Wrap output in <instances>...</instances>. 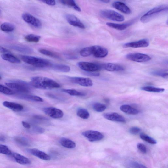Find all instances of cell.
<instances>
[{
	"instance_id": "cell-1",
	"label": "cell",
	"mask_w": 168,
	"mask_h": 168,
	"mask_svg": "<svg viewBox=\"0 0 168 168\" xmlns=\"http://www.w3.org/2000/svg\"><path fill=\"white\" fill-rule=\"evenodd\" d=\"M31 83L35 88L44 90H51L61 87L60 84L54 80L42 77L32 78Z\"/></svg>"
},
{
	"instance_id": "cell-2",
	"label": "cell",
	"mask_w": 168,
	"mask_h": 168,
	"mask_svg": "<svg viewBox=\"0 0 168 168\" xmlns=\"http://www.w3.org/2000/svg\"><path fill=\"white\" fill-rule=\"evenodd\" d=\"M21 58L24 62L37 68L51 67L53 65L49 61L41 58L24 55L21 56Z\"/></svg>"
},
{
	"instance_id": "cell-3",
	"label": "cell",
	"mask_w": 168,
	"mask_h": 168,
	"mask_svg": "<svg viewBox=\"0 0 168 168\" xmlns=\"http://www.w3.org/2000/svg\"><path fill=\"white\" fill-rule=\"evenodd\" d=\"M168 9L167 5H163L156 7L143 15L140 20L143 23H146L160 14L167 12Z\"/></svg>"
},
{
	"instance_id": "cell-4",
	"label": "cell",
	"mask_w": 168,
	"mask_h": 168,
	"mask_svg": "<svg viewBox=\"0 0 168 168\" xmlns=\"http://www.w3.org/2000/svg\"><path fill=\"white\" fill-rule=\"evenodd\" d=\"M100 14L102 17L113 21L122 22L125 20L123 15L111 10H102L100 12Z\"/></svg>"
},
{
	"instance_id": "cell-5",
	"label": "cell",
	"mask_w": 168,
	"mask_h": 168,
	"mask_svg": "<svg viewBox=\"0 0 168 168\" xmlns=\"http://www.w3.org/2000/svg\"><path fill=\"white\" fill-rule=\"evenodd\" d=\"M81 70L88 72H95L102 69L101 64L96 63L81 62L77 63Z\"/></svg>"
},
{
	"instance_id": "cell-6",
	"label": "cell",
	"mask_w": 168,
	"mask_h": 168,
	"mask_svg": "<svg viewBox=\"0 0 168 168\" xmlns=\"http://www.w3.org/2000/svg\"><path fill=\"white\" fill-rule=\"evenodd\" d=\"M88 48L90 56L93 55L97 58H104L108 54V50L100 46L94 45L88 47Z\"/></svg>"
},
{
	"instance_id": "cell-7",
	"label": "cell",
	"mask_w": 168,
	"mask_h": 168,
	"mask_svg": "<svg viewBox=\"0 0 168 168\" xmlns=\"http://www.w3.org/2000/svg\"><path fill=\"white\" fill-rule=\"evenodd\" d=\"M7 87L18 92L26 93L30 92V88L26 83L24 82H11L6 83Z\"/></svg>"
},
{
	"instance_id": "cell-8",
	"label": "cell",
	"mask_w": 168,
	"mask_h": 168,
	"mask_svg": "<svg viewBox=\"0 0 168 168\" xmlns=\"http://www.w3.org/2000/svg\"><path fill=\"white\" fill-rule=\"evenodd\" d=\"M128 59L138 63H145L148 62L151 58L148 55L141 53H130L126 56Z\"/></svg>"
},
{
	"instance_id": "cell-9",
	"label": "cell",
	"mask_w": 168,
	"mask_h": 168,
	"mask_svg": "<svg viewBox=\"0 0 168 168\" xmlns=\"http://www.w3.org/2000/svg\"><path fill=\"white\" fill-rule=\"evenodd\" d=\"M82 135L91 142L100 141L104 138V135L100 132L89 130L82 132Z\"/></svg>"
},
{
	"instance_id": "cell-10",
	"label": "cell",
	"mask_w": 168,
	"mask_h": 168,
	"mask_svg": "<svg viewBox=\"0 0 168 168\" xmlns=\"http://www.w3.org/2000/svg\"><path fill=\"white\" fill-rule=\"evenodd\" d=\"M22 17L27 24L35 28H39L42 27V23L40 20L29 13H25L23 14Z\"/></svg>"
},
{
	"instance_id": "cell-11",
	"label": "cell",
	"mask_w": 168,
	"mask_h": 168,
	"mask_svg": "<svg viewBox=\"0 0 168 168\" xmlns=\"http://www.w3.org/2000/svg\"><path fill=\"white\" fill-rule=\"evenodd\" d=\"M45 114L54 119L62 118L64 116L63 112L59 109L53 107L45 108L43 109Z\"/></svg>"
},
{
	"instance_id": "cell-12",
	"label": "cell",
	"mask_w": 168,
	"mask_h": 168,
	"mask_svg": "<svg viewBox=\"0 0 168 168\" xmlns=\"http://www.w3.org/2000/svg\"><path fill=\"white\" fill-rule=\"evenodd\" d=\"M72 83L85 87H90L93 85V83L91 79L88 78L74 77L69 78Z\"/></svg>"
},
{
	"instance_id": "cell-13",
	"label": "cell",
	"mask_w": 168,
	"mask_h": 168,
	"mask_svg": "<svg viewBox=\"0 0 168 168\" xmlns=\"http://www.w3.org/2000/svg\"><path fill=\"white\" fill-rule=\"evenodd\" d=\"M149 45V41L147 39H143L138 41L128 42L124 44L126 48H138L147 47Z\"/></svg>"
},
{
	"instance_id": "cell-14",
	"label": "cell",
	"mask_w": 168,
	"mask_h": 168,
	"mask_svg": "<svg viewBox=\"0 0 168 168\" xmlns=\"http://www.w3.org/2000/svg\"><path fill=\"white\" fill-rule=\"evenodd\" d=\"M65 17L68 23L71 25L82 29L85 28V26L83 23L74 15L72 14H67Z\"/></svg>"
},
{
	"instance_id": "cell-15",
	"label": "cell",
	"mask_w": 168,
	"mask_h": 168,
	"mask_svg": "<svg viewBox=\"0 0 168 168\" xmlns=\"http://www.w3.org/2000/svg\"><path fill=\"white\" fill-rule=\"evenodd\" d=\"M104 117L107 120L113 121L124 123L126 122L125 118L115 112L107 113L103 114Z\"/></svg>"
},
{
	"instance_id": "cell-16",
	"label": "cell",
	"mask_w": 168,
	"mask_h": 168,
	"mask_svg": "<svg viewBox=\"0 0 168 168\" xmlns=\"http://www.w3.org/2000/svg\"><path fill=\"white\" fill-rule=\"evenodd\" d=\"M102 69L109 72H119L124 71V68L120 65L112 63L101 64Z\"/></svg>"
},
{
	"instance_id": "cell-17",
	"label": "cell",
	"mask_w": 168,
	"mask_h": 168,
	"mask_svg": "<svg viewBox=\"0 0 168 168\" xmlns=\"http://www.w3.org/2000/svg\"><path fill=\"white\" fill-rule=\"evenodd\" d=\"M28 151L31 154L45 161H49L51 158L50 156L45 152L36 149H31L28 150Z\"/></svg>"
},
{
	"instance_id": "cell-18",
	"label": "cell",
	"mask_w": 168,
	"mask_h": 168,
	"mask_svg": "<svg viewBox=\"0 0 168 168\" xmlns=\"http://www.w3.org/2000/svg\"><path fill=\"white\" fill-rule=\"evenodd\" d=\"M112 6L114 8L125 14H129L131 12L129 8L123 2L118 1L114 2L112 4Z\"/></svg>"
},
{
	"instance_id": "cell-19",
	"label": "cell",
	"mask_w": 168,
	"mask_h": 168,
	"mask_svg": "<svg viewBox=\"0 0 168 168\" xmlns=\"http://www.w3.org/2000/svg\"><path fill=\"white\" fill-rule=\"evenodd\" d=\"M5 107L15 112H20L24 109V106L22 105L14 102L5 101L3 103Z\"/></svg>"
},
{
	"instance_id": "cell-20",
	"label": "cell",
	"mask_w": 168,
	"mask_h": 168,
	"mask_svg": "<svg viewBox=\"0 0 168 168\" xmlns=\"http://www.w3.org/2000/svg\"><path fill=\"white\" fill-rule=\"evenodd\" d=\"M16 162L21 165H26L30 164L31 161L27 157L17 153H13L12 155Z\"/></svg>"
},
{
	"instance_id": "cell-21",
	"label": "cell",
	"mask_w": 168,
	"mask_h": 168,
	"mask_svg": "<svg viewBox=\"0 0 168 168\" xmlns=\"http://www.w3.org/2000/svg\"><path fill=\"white\" fill-rule=\"evenodd\" d=\"M10 47L15 50L26 54H30L33 52L32 48L25 45H11Z\"/></svg>"
},
{
	"instance_id": "cell-22",
	"label": "cell",
	"mask_w": 168,
	"mask_h": 168,
	"mask_svg": "<svg viewBox=\"0 0 168 168\" xmlns=\"http://www.w3.org/2000/svg\"><path fill=\"white\" fill-rule=\"evenodd\" d=\"M120 109L123 112L129 115H135L139 114V111L138 110L128 105H124L120 107Z\"/></svg>"
},
{
	"instance_id": "cell-23",
	"label": "cell",
	"mask_w": 168,
	"mask_h": 168,
	"mask_svg": "<svg viewBox=\"0 0 168 168\" xmlns=\"http://www.w3.org/2000/svg\"><path fill=\"white\" fill-rule=\"evenodd\" d=\"M106 25L109 27L119 30H123L130 26L132 23H127L118 24L114 23L112 22L106 23Z\"/></svg>"
},
{
	"instance_id": "cell-24",
	"label": "cell",
	"mask_w": 168,
	"mask_h": 168,
	"mask_svg": "<svg viewBox=\"0 0 168 168\" xmlns=\"http://www.w3.org/2000/svg\"><path fill=\"white\" fill-rule=\"evenodd\" d=\"M59 142L62 146L69 149L74 148L76 146V143L66 138H61Z\"/></svg>"
},
{
	"instance_id": "cell-25",
	"label": "cell",
	"mask_w": 168,
	"mask_h": 168,
	"mask_svg": "<svg viewBox=\"0 0 168 168\" xmlns=\"http://www.w3.org/2000/svg\"><path fill=\"white\" fill-rule=\"evenodd\" d=\"M2 58L3 59L12 63L18 64L20 63V60L19 59L10 53L3 54Z\"/></svg>"
},
{
	"instance_id": "cell-26",
	"label": "cell",
	"mask_w": 168,
	"mask_h": 168,
	"mask_svg": "<svg viewBox=\"0 0 168 168\" xmlns=\"http://www.w3.org/2000/svg\"><path fill=\"white\" fill-rule=\"evenodd\" d=\"M63 4L72 8L74 10L78 12H81L80 8L75 3L73 0H63L60 1Z\"/></svg>"
},
{
	"instance_id": "cell-27",
	"label": "cell",
	"mask_w": 168,
	"mask_h": 168,
	"mask_svg": "<svg viewBox=\"0 0 168 168\" xmlns=\"http://www.w3.org/2000/svg\"><path fill=\"white\" fill-rule=\"evenodd\" d=\"M51 67L53 70L60 72L67 73L70 71V67L64 65L55 64L53 65V64Z\"/></svg>"
},
{
	"instance_id": "cell-28",
	"label": "cell",
	"mask_w": 168,
	"mask_h": 168,
	"mask_svg": "<svg viewBox=\"0 0 168 168\" xmlns=\"http://www.w3.org/2000/svg\"><path fill=\"white\" fill-rule=\"evenodd\" d=\"M20 98L24 100L28 101L40 102H43L44 101L42 98L36 96L25 95L21 96Z\"/></svg>"
},
{
	"instance_id": "cell-29",
	"label": "cell",
	"mask_w": 168,
	"mask_h": 168,
	"mask_svg": "<svg viewBox=\"0 0 168 168\" xmlns=\"http://www.w3.org/2000/svg\"><path fill=\"white\" fill-rule=\"evenodd\" d=\"M0 27L2 31L7 33L12 32L15 28L14 25L9 22L3 23Z\"/></svg>"
},
{
	"instance_id": "cell-30",
	"label": "cell",
	"mask_w": 168,
	"mask_h": 168,
	"mask_svg": "<svg viewBox=\"0 0 168 168\" xmlns=\"http://www.w3.org/2000/svg\"><path fill=\"white\" fill-rule=\"evenodd\" d=\"M141 90L149 92L161 93L165 91V89L162 88H159L151 86H146L141 88Z\"/></svg>"
},
{
	"instance_id": "cell-31",
	"label": "cell",
	"mask_w": 168,
	"mask_h": 168,
	"mask_svg": "<svg viewBox=\"0 0 168 168\" xmlns=\"http://www.w3.org/2000/svg\"><path fill=\"white\" fill-rule=\"evenodd\" d=\"M41 38V37L39 35L30 34L26 35L25 39L28 42L37 43L39 42Z\"/></svg>"
},
{
	"instance_id": "cell-32",
	"label": "cell",
	"mask_w": 168,
	"mask_h": 168,
	"mask_svg": "<svg viewBox=\"0 0 168 168\" xmlns=\"http://www.w3.org/2000/svg\"><path fill=\"white\" fill-rule=\"evenodd\" d=\"M77 115L79 117L84 119H88L90 117L89 112L85 109H79L77 112Z\"/></svg>"
},
{
	"instance_id": "cell-33",
	"label": "cell",
	"mask_w": 168,
	"mask_h": 168,
	"mask_svg": "<svg viewBox=\"0 0 168 168\" xmlns=\"http://www.w3.org/2000/svg\"><path fill=\"white\" fill-rule=\"evenodd\" d=\"M62 91L66 93L71 96H83L86 95L85 93L74 89H64L62 90Z\"/></svg>"
},
{
	"instance_id": "cell-34",
	"label": "cell",
	"mask_w": 168,
	"mask_h": 168,
	"mask_svg": "<svg viewBox=\"0 0 168 168\" xmlns=\"http://www.w3.org/2000/svg\"><path fill=\"white\" fill-rule=\"evenodd\" d=\"M39 52L42 54L50 57L59 59V56L56 53L46 49H41L39 50Z\"/></svg>"
},
{
	"instance_id": "cell-35",
	"label": "cell",
	"mask_w": 168,
	"mask_h": 168,
	"mask_svg": "<svg viewBox=\"0 0 168 168\" xmlns=\"http://www.w3.org/2000/svg\"><path fill=\"white\" fill-rule=\"evenodd\" d=\"M93 107L94 110L98 112H102L106 109V106L105 105L99 103H94Z\"/></svg>"
},
{
	"instance_id": "cell-36",
	"label": "cell",
	"mask_w": 168,
	"mask_h": 168,
	"mask_svg": "<svg viewBox=\"0 0 168 168\" xmlns=\"http://www.w3.org/2000/svg\"><path fill=\"white\" fill-rule=\"evenodd\" d=\"M140 137L142 140L150 144H155L157 143V142L155 140L151 138V137L147 135L142 134L140 135Z\"/></svg>"
},
{
	"instance_id": "cell-37",
	"label": "cell",
	"mask_w": 168,
	"mask_h": 168,
	"mask_svg": "<svg viewBox=\"0 0 168 168\" xmlns=\"http://www.w3.org/2000/svg\"><path fill=\"white\" fill-rule=\"evenodd\" d=\"M0 92L9 95H13L14 93L10 88L1 85H0Z\"/></svg>"
},
{
	"instance_id": "cell-38",
	"label": "cell",
	"mask_w": 168,
	"mask_h": 168,
	"mask_svg": "<svg viewBox=\"0 0 168 168\" xmlns=\"http://www.w3.org/2000/svg\"><path fill=\"white\" fill-rule=\"evenodd\" d=\"M0 154L7 155H11L12 153L7 146L5 145L0 144Z\"/></svg>"
},
{
	"instance_id": "cell-39",
	"label": "cell",
	"mask_w": 168,
	"mask_h": 168,
	"mask_svg": "<svg viewBox=\"0 0 168 168\" xmlns=\"http://www.w3.org/2000/svg\"><path fill=\"white\" fill-rule=\"evenodd\" d=\"M15 140L17 143L23 146H27L29 144L28 140L24 137H17L15 138Z\"/></svg>"
},
{
	"instance_id": "cell-40",
	"label": "cell",
	"mask_w": 168,
	"mask_h": 168,
	"mask_svg": "<svg viewBox=\"0 0 168 168\" xmlns=\"http://www.w3.org/2000/svg\"><path fill=\"white\" fill-rule=\"evenodd\" d=\"M152 74L155 75L160 76L163 78L167 79L168 78L167 70H162L157 71L153 72Z\"/></svg>"
},
{
	"instance_id": "cell-41",
	"label": "cell",
	"mask_w": 168,
	"mask_h": 168,
	"mask_svg": "<svg viewBox=\"0 0 168 168\" xmlns=\"http://www.w3.org/2000/svg\"><path fill=\"white\" fill-rule=\"evenodd\" d=\"M141 132V129L139 127H133L129 130V132L132 135H137Z\"/></svg>"
},
{
	"instance_id": "cell-42",
	"label": "cell",
	"mask_w": 168,
	"mask_h": 168,
	"mask_svg": "<svg viewBox=\"0 0 168 168\" xmlns=\"http://www.w3.org/2000/svg\"><path fill=\"white\" fill-rule=\"evenodd\" d=\"M137 148L142 153L146 154L147 152V148L144 144L141 143H139L137 145Z\"/></svg>"
},
{
	"instance_id": "cell-43",
	"label": "cell",
	"mask_w": 168,
	"mask_h": 168,
	"mask_svg": "<svg viewBox=\"0 0 168 168\" xmlns=\"http://www.w3.org/2000/svg\"><path fill=\"white\" fill-rule=\"evenodd\" d=\"M131 165L133 168H148L141 164L134 162H132Z\"/></svg>"
},
{
	"instance_id": "cell-44",
	"label": "cell",
	"mask_w": 168,
	"mask_h": 168,
	"mask_svg": "<svg viewBox=\"0 0 168 168\" xmlns=\"http://www.w3.org/2000/svg\"><path fill=\"white\" fill-rule=\"evenodd\" d=\"M34 131L38 133H42L44 132V129L41 127L36 126L34 128Z\"/></svg>"
},
{
	"instance_id": "cell-45",
	"label": "cell",
	"mask_w": 168,
	"mask_h": 168,
	"mask_svg": "<svg viewBox=\"0 0 168 168\" xmlns=\"http://www.w3.org/2000/svg\"><path fill=\"white\" fill-rule=\"evenodd\" d=\"M41 1L46 4L50 6H54L56 4L55 1Z\"/></svg>"
},
{
	"instance_id": "cell-46",
	"label": "cell",
	"mask_w": 168,
	"mask_h": 168,
	"mask_svg": "<svg viewBox=\"0 0 168 168\" xmlns=\"http://www.w3.org/2000/svg\"><path fill=\"white\" fill-rule=\"evenodd\" d=\"M10 51L1 46H0V53L7 54V53H10Z\"/></svg>"
},
{
	"instance_id": "cell-47",
	"label": "cell",
	"mask_w": 168,
	"mask_h": 168,
	"mask_svg": "<svg viewBox=\"0 0 168 168\" xmlns=\"http://www.w3.org/2000/svg\"><path fill=\"white\" fill-rule=\"evenodd\" d=\"M22 126H23L25 128L27 129H29L31 128V126L28 123H27V122L25 121H22Z\"/></svg>"
},
{
	"instance_id": "cell-48",
	"label": "cell",
	"mask_w": 168,
	"mask_h": 168,
	"mask_svg": "<svg viewBox=\"0 0 168 168\" xmlns=\"http://www.w3.org/2000/svg\"><path fill=\"white\" fill-rule=\"evenodd\" d=\"M86 75L87 76H98L100 75V74L98 73L95 72H87L86 74Z\"/></svg>"
},
{
	"instance_id": "cell-49",
	"label": "cell",
	"mask_w": 168,
	"mask_h": 168,
	"mask_svg": "<svg viewBox=\"0 0 168 168\" xmlns=\"http://www.w3.org/2000/svg\"><path fill=\"white\" fill-rule=\"evenodd\" d=\"M6 140V138L5 136L3 135H0V141L4 142Z\"/></svg>"
},
{
	"instance_id": "cell-50",
	"label": "cell",
	"mask_w": 168,
	"mask_h": 168,
	"mask_svg": "<svg viewBox=\"0 0 168 168\" xmlns=\"http://www.w3.org/2000/svg\"><path fill=\"white\" fill-rule=\"evenodd\" d=\"M100 1L102 2L106 3H109L110 2L109 1H105V0H104V1Z\"/></svg>"
},
{
	"instance_id": "cell-51",
	"label": "cell",
	"mask_w": 168,
	"mask_h": 168,
	"mask_svg": "<svg viewBox=\"0 0 168 168\" xmlns=\"http://www.w3.org/2000/svg\"><path fill=\"white\" fill-rule=\"evenodd\" d=\"M2 79V77L1 76H0V80H1Z\"/></svg>"
},
{
	"instance_id": "cell-52",
	"label": "cell",
	"mask_w": 168,
	"mask_h": 168,
	"mask_svg": "<svg viewBox=\"0 0 168 168\" xmlns=\"http://www.w3.org/2000/svg\"><path fill=\"white\" fill-rule=\"evenodd\" d=\"M0 14H1V10H0Z\"/></svg>"
}]
</instances>
